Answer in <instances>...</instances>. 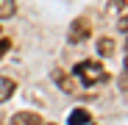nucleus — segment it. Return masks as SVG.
<instances>
[{"mask_svg": "<svg viewBox=\"0 0 128 125\" xmlns=\"http://www.w3.org/2000/svg\"><path fill=\"white\" fill-rule=\"evenodd\" d=\"M17 14V3L14 0H0V19H8Z\"/></svg>", "mask_w": 128, "mask_h": 125, "instance_id": "7", "label": "nucleus"}, {"mask_svg": "<svg viewBox=\"0 0 128 125\" xmlns=\"http://www.w3.org/2000/svg\"><path fill=\"white\" fill-rule=\"evenodd\" d=\"M92 33V25H89V19L86 17H78L70 22V31H67V42L70 45H81V42H86Z\"/></svg>", "mask_w": 128, "mask_h": 125, "instance_id": "2", "label": "nucleus"}, {"mask_svg": "<svg viewBox=\"0 0 128 125\" xmlns=\"http://www.w3.org/2000/svg\"><path fill=\"white\" fill-rule=\"evenodd\" d=\"M11 125H45L36 111H17L11 117Z\"/></svg>", "mask_w": 128, "mask_h": 125, "instance_id": "3", "label": "nucleus"}, {"mask_svg": "<svg viewBox=\"0 0 128 125\" xmlns=\"http://www.w3.org/2000/svg\"><path fill=\"white\" fill-rule=\"evenodd\" d=\"M8 50H11V39H0V58H3Z\"/></svg>", "mask_w": 128, "mask_h": 125, "instance_id": "9", "label": "nucleus"}, {"mask_svg": "<svg viewBox=\"0 0 128 125\" xmlns=\"http://www.w3.org/2000/svg\"><path fill=\"white\" fill-rule=\"evenodd\" d=\"M125 56H128V39H125Z\"/></svg>", "mask_w": 128, "mask_h": 125, "instance_id": "11", "label": "nucleus"}, {"mask_svg": "<svg viewBox=\"0 0 128 125\" xmlns=\"http://www.w3.org/2000/svg\"><path fill=\"white\" fill-rule=\"evenodd\" d=\"M48 125H53V122H48Z\"/></svg>", "mask_w": 128, "mask_h": 125, "instance_id": "12", "label": "nucleus"}, {"mask_svg": "<svg viewBox=\"0 0 128 125\" xmlns=\"http://www.w3.org/2000/svg\"><path fill=\"white\" fill-rule=\"evenodd\" d=\"M75 75H78V81L86 83V86L103 83L106 78H109V72H106V67L100 64V61H81V64H75Z\"/></svg>", "mask_w": 128, "mask_h": 125, "instance_id": "1", "label": "nucleus"}, {"mask_svg": "<svg viewBox=\"0 0 128 125\" xmlns=\"http://www.w3.org/2000/svg\"><path fill=\"white\" fill-rule=\"evenodd\" d=\"M14 89H17V83H14L11 78H0V103H6V100H11Z\"/></svg>", "mask_w": 128, "mask_h": 125, "instance_id": "5", "label": "nucleus"}, {"mask_svg": "<svg viewBox=\"0 0 128 125\" xmlns=\"http://www.w3.org/2000/svg\"><path fill=\"white\" fill-rule=\"evenodd\" d=\"M125 75H128V56H125Z\"/></svg>", "mask_w": 128, "mask_h": 125, "instance_id": "10", "label": "nucleus"}, {"mask_svg": "<svg viewBox=\"0 0 128 125\" xmlns=\"http://www.w3.org/2000/svg\"><path fill=\"white\" fill-rule=\"evenodd\" d=\"M67 125H89V111L86 109H75L67 120Z\"/></svg>", "mask_w": 128, "mask_h": 125, "instance_id": "6", "label": "nucleus"}, {"mask_svg": "<svg viewBox=\"0 0 128 125\" xmlns=\"http://www.w3.org/2000/svg\"><path fill=\"white\" fill-rule=\"evenodd\" d=\"M106 11H109L112 17H120V19H125V17H128V0H109Z\"/></svg>", "mask_w": 128, "mask_h": 125, "instance_id": "4", "label": "nucleus"}, {"mask_svg": "<svg viewBox=\"0 0 128 125\" xmlns=\"http://www.w3.org/2000/svg\"><path fill=\"white\" fill-rule=\"evenodd\" d=\"M98 53H100V56H112V53H114V42L106 39V36L98 39Z\"/></svg>", "mask_w": 128, "mask_h": 125, "instance_id": "8", "label": "nucleus"}]
</instances>
